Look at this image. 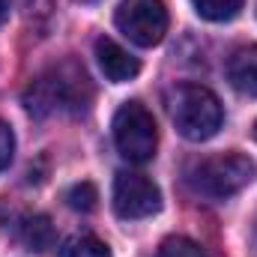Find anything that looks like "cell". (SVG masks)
Segmentation results:
<instances>
[{"label": "cell", "mask_w": 257, "mask_h": 257, "mask_svg": "<svg viewBox=\"0 0 257 257\" xmlns=\"http://www.w3.org/2000/svg\"><path fill=\"white\" fill-rule=\"evenodd\" d=\"M90 78L78 63L45 69L24 93V105L33 117H51L63 111H84L90 102Z\"/></svg>", "instance_id": "1"}, {"label": "cell", "mask_w": 257, "mask_h": 257, "mask_svg": "<svg viewBox=\"0 0 257 257\" xmlns=\"http://www.w3.org/2000/svg\"><path fill=\"white\" fill-rule=\"evenodd\" d=\"M168 111L186 141H209L224 120L218 96L203 84H180L168 93Z\"/></svg>", "instance_id": "2"}, {"label": "cell", "mask_w": 257, "mask_h": 257, "mask_svg": "<svg viewBox=\"0 0 257 257\" xmlns=\"http://www.w3.org/2000/svg\"><path fill=\"white\" fill-rule=\"evenodd\" d=\"M254 174H257V168L248 156H242V153H224V156H212V159L197 162L189 171V186L200 197L227 200V197L242 192L254 180Z\"/></svg>", "instance_id": "3"}, {"label": "cell", "mask_w": 257, "mask_h": 257, "mask_svg": "<svg viewBox=\"0 0 257 257\" xmlns=\"http://www.w3.org/2000/svg\"><path fill=\"white\" fill-rule=\"evenodd\" d=\"M114 144H117L120 156L135 165H144L156 156L159 128H156L153 114L141 102H126L114 114Z\"/></svg>", "instance_id": "4"}, {"label": "cell", "mask_w": 257, "mask_h": 257, "mask_svg": "<svg viewBox=\"0 0 257 257\" xmlns=\"http://www.w3.org/2000/svg\"><path fill=\"white\" fill-rule=\"evenodd\" d=\"M120 33L141 48H153L168 33V9L162 0H123L114 15Z\"/></svg>", "instance_id": "5"}, {"label": "cell", "mask_w": 257, "mask_h": 257, "mask_svg": "<svg viewBox=\"0 0 257 257\" xmlns=\"http://www.w3.org/2000/svg\"><path fill=\"white\" fill-rule=\"evenodd\" d=\"M114 212L120 218H150L162 209V192L159 186L135 171H120L114 180Z\"/></svg>", "instance_id": "6"}, {"label": "cell", "mask_w": 257, "mask_h": 257, "mask_svg": "<svg viewBox=\"0 0 257 257\" xmlns=\"http://www.w3.org/2000/svg\"><path fill=\"white\" fill-rule=\"evenodd\" d=\"M96 60L102 66L105 78L114 81V84H126V81H132V78L141 72L138 57H132L123 45H117V42L108 39V36L96 39Z\"/></svg>", "instance_id": "7"}, {"label": "cell", "mask_w": 257, "mask_h": 257, "mask_svg": "<svg viewBox=\"0 0 257 257\" xmlns=\"http://www.w3.org/2000/svg\"><path fill=\"white\" fill-rule=\"evenodd\" d=\"M227 81L239 93L257 96V45H245V48L230 54V60H227Z\"/></svg>", "instance_id": "8"}, {"label": "cell", "mask_w": 257, "mask_h": 257, "mask_svg": "<svg viewBox=\"0 0 257 257\" xmlns=\"http://www.w3.org/2000/svg\"><path fill=\"white\" fill-rule=\"evenodd\" d=\"M18 239L30 251H51L54 242H57V230H54V224H51L48 215L33 212V215H24L18 221Z\"/></svg>", "instance_id": "9"}, {"label": "cell", "mask_w": 257, "mask_h": 257, "mask_svg": "<svg viewBox=\"0 0 257 257\" xmlns=\"http://www.w3.org/2000/svg\"><path fill=\"white\" fill-rule=\"evenodd\" d=\"M194 12L206 21H230L239 15L245 0H192Z\"/></svg>", "instance_id": "10"}, {"label": "cell", "mask_w": 257, "mask_h": 257, "mask_svg": "<svg viewBox=\"0 0 257 257\" xmlns=\"http://www.w3.org/2000/svg\"><path fill=\"white\" fill-rule=\"evenodd\" d=\"M60 257H111V248L96 236H75L63 245Z\"/></svg>", "instance_id": "11"}, {"label": "cell", "mask_w": 257, "mask_h": 257, "mask_svg": "<svg viewBox=\"0 0 257 257\" xmlns=\"http://www.w3.org/2000/svg\"><path fill=\"white\" fill-rule=\"evenodd\" d=\"M96 200H99V192L93 183H75L69 192H66V203L75 209V212H90L96 209Z\"/></svg>", "instance_id": "12"}, {"label": "cell", "mask_w": 257, "mask_h": 257, "mask_svg": "<svg viewBox=\"0 0 257 257\" xmlns=\"http://www.w3.org/2000/svg\"><path fill=\"white\" fill-rule=\"evenodd\" d=\"M159 257H206V251L189 236H168L159 248Z\"/></svg>", "instance_id": "13"}, {"label": "cell", "mask_w": 257, "mask_h": 257, "mask_svg": "<svg viewBox=\"0 0 257 257\" xmlns=\"http://www.w3.org/2000/svg\"><path fill=\"white\" fill-rule=\"evenodd\" d=\"M12 153H15V135H12V128L0 120V171L9 168Z\"/></svg>", "instance_id": "14"}, {"label": "cell", "mask_w": 257, "mask_h": 257, "mask_svg": "<svg viewBox=\"0 0 257 257\" xmlns=\"http://www.w3.org/2000/svg\"><path fill=\"white\" fill-rule=\"evenodd\" d=\"M9 18V0H0V24Z\"/></svg>", "instance_id": "15"}, {"label": "cell", "mask_w": 257, "mask_h": 257, "mask_svg": "<svg viewBox=\"0 0 257 257\" xmlns=\"http://www.w3.org/2000/svg\"><path fill=\"white\" fill-rule=\"evenodd\" d=\"M251 135H254V141H257V123H254V128H251Z\"/></svg>", "instance_id": "16"}, {"label": "cell", "mask_w": 257, "mask_h": 257, "mask_svg": "<svg viewBox=\"0 0 257 257\" xmlns=\"http://www.w3.org/2000/svg\"><path fill=\"white\" fill-rule=\"evenodd\" d=\"M81 3H93V0H81Z\"/></svg>", "instance_id": "17"}]
</instances>
